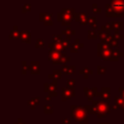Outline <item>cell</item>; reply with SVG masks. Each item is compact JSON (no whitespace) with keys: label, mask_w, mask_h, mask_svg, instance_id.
Masks as SVG:
<instances>
[{"label":"cell","mask_w":124,"mask_h":124,"mask_svg":"<svg viewBox=\"0 0 124 124\" xmlns=\"http://www.w3.org/2000/svg\"><path fill=\"white\" fill-rule=\"evenodd\" d=\"M21 65H22V71H21V73L23 75H26L29 72V66L27 65V62L26 61H22Z\"/></svg>","instance_id":"cell-31"},{"label":"cell","mask_w":124,"mask_h":124,"mask_svg":"<svg viewBox=\"0 0 124 124\" xmlns=\"http://www.w3.org/2000/svg\"><path fill=\"white\" fill-rule=\"evenodd\" d=\"M110 25H111V28H112V30H114V32L115 31H121V30H123V28H124V24H123V21H111L110 22Z\"/></svg>","instance_id":"cell-19"},{"label":"cell","mask_w":124,"mask_h":124,"mask_svg":"<svg viewBox=\"0 0 124 124\" xmlns=\"http://www.w3.org/2000/svg\"><path fill=\"white\" fill-rule=\"evenodd\" d=\"M97 53L99 57H102V59L106 61H110L111 56L113 54V49L109 46L103 44V43H98L97 44Z\"/></svg>","instance_id":"cell-5"},{"label":"cell","mask_w":124,"mask_h":124,"mask_svg":"<svg viewBox=\"0 0 124 124\" xmlns=\"http://www.w3.org/2000/svg\"><path fill=\"white\" fill-rule=\"evenodd\" d=\"M44 113L45 114H52L53 113V108L50 105H45L44 107Z\"/></svg>","instance_id":"cell-28"},{"label":"cell","mask_w":124,"mask_h":124,"mask_svg":"<svg viewBox=\"0 0 124 124\" xmlns=\"http://www.w3.org/2000/svg\"><path fill=\"white\" fill-rule=\"evenodd\" d=\"M118 91H119V93H120V97L124 99V87H119Z\"/></svg>","instance_id":"cell-43"},{"label":"cell","mask_w":124,"mask_h":124,"mask_svg":"<svg viewBox=\"0 0 124 124\" xmlns=\"http://www.w3.org/2000/svg\"><path fill=\"white\" fill-rule=\"evenodd\" d=\"M112 38L115 39V40H117V41H118V40H122V39H123V35L120 34L118 31H115L114 34L112 35Z\"/></svg>","instance_id":"cell-39"},{"label":"cell","mask_w":124,"mask_h":124,"mask_svg":"<svg viewBox=\"0 0 124 124\" xmlns=\"http://www.w3.org/2000/svg\"><path fill=\"white\" fill-rule=\"evenodd\" d=\"M70 109H71V117L74 118L77 122H80V121L88 119L87 118V111H86L84 107L72 105L70 107Z\"/></svg>","instance_id":"cell-4"},{"label":"cell","mask_w":124,"mask_h":124,"mask_svg":"<svg viewBox=\"0 0 124 124\" xmlns=\"http://www.w3.org/2000/svg\"><path fill=\"white\" fill-rule=\"evenodd\" d=\"M80 16H81V13H75V15H74V19H75L76 21L79 22V21H80Z\"/></svg>","instance_id":"cell-41"},{"label":"cell","mask_w":124,"mask_h":124,"mask_svg":"<svg viewBox=\"0 0 124 124\" xmlns=\"http://www.w3.org/2000/svg\"><path fill=\"white\" fill-rule=\"evenodd\" d=\"M106 16H124V0H109L106 4Z\"/></svg>","instance_id":"cell-1"},{"label":"cell","mask_w":124,"mask_h":124,"mask_svg":"<svg viewBox=\"0 0 124 124\" xmlns=\"http://www.w3.org/2000/svg\"><path fill=\"white\" fill-rule=\"evenodd\" d=\"M92 11H93L94 13H96V14L102 13V9L98 6V4H97V3H93V4H92Z\"/></svg>","instance_id":"cell-36"},{"label":"cell","mask_w":124,"mask_h":124,"mask_svg":"<svg viewBox=\"0 0 124 124\" xmlns=\"http://www.w3.org/2000/svg\"><path fill=\"white\" fill-rule=\"evenodd\" d=\"M75 96V88H68V87H62L61 89V100L67 101Z\"/></svg>","instance_id":"cell-8"},{"label":"cell","mask_w":124,"mask_h":124,"mask_svg":"<svg viewBox=\"0 0 124 124\" xmlns=\"http://www.w3.org/2000/svg\"><path fill=\"white\" fill-rule=\"evenodd\" d=\"M99 97H102L106 101H109L110 98V88L109 87H103L101 92H99Z\"/></svg>","instance_id":"cell-14"},{"label":"cell","mask_w":124,"mask_h":124,"mask_svg":"<svg viewBox=\"0 0 124 124\" xmlns=\"http://www.w3.org/2000/svg\"><path fill=\"white\" fill-rule=\"evenodd\" d=\"M35 47L37 48H44L45 47V42L42 39H38L35 43Z\"/></svg>","instance_id":"cell-32"},{"label":"cell","mask_w":124,"mask_h":124,"mask_svg":"<svg viewBox=\"0 0 124 124\" xmlns=\"http://www.w3.org/2000/svg\"><path fill=\"white\" fill-rule=\"evenodd\" d=\"M14 124H27V123H26V122H23L21 118H18V119L16 120V122H15Z\"/></svg>","instance_id":"cell-44"},{"label":"cell","mask_w":124,"mask_h":124,"mask_svg":"<svg viewBox=\"0 0 124 124\" xmlns=\"http://www.w3.org/2000/svg\"><path fill=\"white\" fill-rule=\"evenodd\" d=\"M61 124H71V120L69 118H62L61 119Z\"/></svg>","instance_id":"cell-42"},{"label":"cell","mask_w":124,"mask_h":124,"mask_svg":"<svg viewBox=\"0 0 124 124\" xmlns=\"http://www.w3.org/2000/svg\"><path fill=\"white\" fill-rule=\"evenodd\" d=\"M114 105H116V107L118 108H123V105H124V99L121 98V97H117L115 96L114 97Z\"/></svg>","instance_id":"cell-24"},{"label":"cell","mask_w":124,"mask_h":124,"mask_svg":"<svg viewBox=\"0 0 124 124\" xmlns=\"http://www.w3.org/2000/svg\"><path fill=\"white\" fill-rule=\"evenodd\" d=\"M123 122H124V119H123Z\"/></svg>","instance_id":"cell-50"},{"label":"cell","mask_w":124,"mask_h":124,"mask_svg":"<svg viewBox=\"0 0 124 124\" xmlns=\"http://www.w3.org/2000/svg\"><path fill=\"white\" fill-rule=\"evenodd\" d=\"M83 92L85 94V96L87 97V100L90 101V102H93V98L98 96L99 97V92H98V89L96 87H93V88H89V87H84L83 88Z\"/></svg>","instance_id":"cell-9"},{"label":"cell","mask_w":124,"mask_h":124,"mask_svg":"<svg viewBox=\"0 0 124 124\" xmlns=\"http://www.w3.org/2000/svg\"><path fill=\"white\" fill-rule=\"evenodd\" d=\"M51 13H40L39 14V18H40V20L42 21V22H46V21H49V20H51L52 18H51Z\"/></svg>","instance_id":"cell-20"},{"label":"cell","mask_w":124,"mask_h":124,"mask_svg":"<svg viewBox=\"0 0 124 124\" xmlns=\"http://www.w3.org/2000/svg\"><path fill=\"white\" fill-rule=\"evenodd\" d=\"M92 105L95 108L96 115H97V118H99V119L103 118V117H106L107 115H108L110 113L111 106L109 104V101H106V100L93 101Z\"/></svg>","instance_id":"cell-2"},{"label":"cell","mask_w":124,"mask_h":124,"mask_svg":"<svg viewBox=\"0 0 124 124\" xmlns=\"http://www.w3.org/2000/svg\"><path fill=\"white\" fill-rule=\"evenodd\" d=\"M66 87L68 88H75V79L74 78H70L66 80Z\"/></svg>","instance_id":"cell-34"},{"label":"cell","mask_w":124,"mask_h":124,"mask_svg":"<svg viewBox=\"0 0 124 124\" xmlns=\"http://www.w3.org/2000/svg\"><path fill=\"white\" fill-rule=\"evenodd\" d=\"M21 11H22V13H28V12H30L31 11V5L28 4V3L23 4L22 5V8H21Z\"/></svg>","instance_id":"cell-35"},{"label":"cell","mask_w":124,"mask_h":124,"mask_svg":"<svg viewBox=\"0 0 124 124\" xmlns=\"http://www.w3.org/2000/svg\"><path fill=\"white\" fill-rule=\"evenodd\" d=\"M62 74H63V72L61 71V70H54L51 74H49L48 76H47V78H49V79H56V80H58V79H60L61 78H62Z\"/></svg>","instance_id":"cell-18"},{"label":"cell","mask_w":124,"mask_h":124,"mask_svg":"<svg viewBox=\"0 0 124 124\" xmlns=\"http://www.w3.org/2000/svg\"><path fill=\"white\" fill-rule=\"evenodd\" d=\"M108 46H110V47H112V48H113V47L118 48V41L112 38V39L110 40V42L108 43Z\"/></svg>","instance_id":"cell-37"},{"label":"cell","mask_w":124,"mask_h":124,"mask_svg":"<svg viewBox=\"0 0 124 124\" xmlns=\"http://www.w3.org/2000/svg\"><path fill=\"white\" fill-rule=\"evenodd\" d=\"M22 42L26 43V44H30L31 43V34L28 30H22L20 31V38H19Z\"/></svg>","instance_id":"cell-13"},{"label":"cell","mask_w":124,"mask_h":124,"mask_svg":"<svg viewBox=\"0 0 124 124\" xmlns=\"http://www.w3.org/2000/svg\"><path fill=\"white\" fill-rule=\"evenodd\" d=\"M87 37H88L89 40H95V39L98 38V33H97V31L90 29V30H88V32H87Z\"/></svg>","instance_id":"cell-25"},{"label":"cell","mask_w":124,"mask_h":124,"mask_svg":"<svg viewBox=\"0 0 124 124\" xmlns=\"http://www.w3.org/2000/svg\"><path fill=\"white\" fill-rule=\"evenodd\" d=\"M9 38L11 40H16L18 38H20V31H18V27L17 25H15L13 27V29L10 31L9 33Z\"/></svg>","instance_id":"cell-15"},{"label":"cell","mask_w":124,"mask_h":124,"mask_svg":"<svg viewBox=\"0 0 124 124\" xmlns=\"http://www.w3.org/2000/svg\"><path fill=\"white\" fill-rule=\"evenodd\" d=\"M106 71H107L106 67L101 66V65H98V66H97V74H98V75H104V74L106 73Z\"/></svg>","instance_id":"cell-38"},{"label":"cell","mask_w":124,"mask_h":124,"mask_svg":"<svg viewBox=\"0 0 124 124\" xmlns=\"http://www.w3.org/2000/svg\"><path fill=\"white\" fill-rule=\"evenodd\" d=\"M97 124H110V123H108V122H98Z\"/></svg>","instance_id":"cell-48"},{"label":"cell","mask_w":124,"mask_h":124,"mask_svg":"<svg viewBox=\"0 0 124 124\" xmlns=\"http://www.w3.org/2000/svg\"><path fill=\"white\" fill-rule=\"evenodd\" d=\"M51 98H52V97H50V96L46 95V96L45 97V100H46V101H47V102H50V101H51Z\"/></svg>","instance_id":"cell-45"},{"label":"cell","mask_w":124,"mask_h":124,"mask_svg":"<svg viewBox=\"0 0 124 124\" xmlns=\"http://www.w3.org/2000/svg\"><path fill=\"white\" fill-rule=\"evenodd\" d=\"M72 19H74V16H72V15L65 14V13H62V12H60V13L57 14V20L59 22H61L62 25H65V26L70 27L71 22H72Z\"/></svg>","instance_id":"cell-7"},{"label":"cell","mask_w":124,"mask_h":124,"mask_svg":"<svg viewBox=\"0 0 124 124\" xmlns=\"http://www.w3.org/2000/svg\"><path fill=\"white\" fill-rule=\"evenodd\" d=\"M88 19H89V17H88V13H81L80 21H79L80 25L84 26V25L88 24Z\"/></svg>","instance_id":"cell-22"},{"label":"cell","mask_w":124,"mask_h":124,"mask_svg":"<svg viewBox=\"0 0 124 124\" xmlns=\"http://www.w3.org/2000/svg\"><path fill=\"white\" fill-rule=\"evenodd\" d=\"M83 46H84V45L79 41V39H76L72 43L70 50H71V52H78L81 48H83Z\"/></svg>","instance_id":"cell-10"},{"label":"cell","mask_w":124,"mask_h":124,"mask_svg":"<svg viewBox=\"0 0 124 124\" xmlns=\"http://www.w3.org/2000/svg\"><path fill=\"white\" fill-rule=\"evenodd\" d=\"M101 30L110 35V31L112 30V28H111V25H110V22H109V23L108 22L107 24H105V25H102V26H101Z\"/></svg>","instance_id":"cell-27"},{"label":"cell","mask_w":124,"mask_h":124,"mask_svg":"<svg viewBox=\"0 0 124 124\" xmlns=\"http://www.w3.org/2000/svg\"><path fill=\"white\" fill-rule=\"evenodd\" d=\"M61 71L63 72V74H66V75H73V74H75V72H76V67H75V65H71V66L62 65Z\"/></svg>","instance_id":"cell-16"},{"label":"cell","mask_w":124,"mask_h":124,"mask_svg":"<svg viewBox=\"0 0 124 124\" xmlns=\"http://www.w3.org/2000/svg\"><path fill=\"white\" fill-rule=\"evenodd\" d=\"M29 72L32 75L40 74V62L39 61H32L29 65Z\"/></svg>","instance_id":"cell-11"},{"label":"cell","mask_w":124,"mask_h":124,"mask_svg":"<svg viewBox=\"0 0 124 124\" xmlns=\"http://www.w3.org/2000/svg\"><path fill=\"white\" fill-rule=\"evenodd\" d=\"M84 108H85L87 113H89V114H96V110H95V108H94L93 105H87Z\"/></svg>","instance_id":"cell-29"},{"label":"cell","mask_w":124,"mask_h":124,"mask_svg":"<svg viewBox=\"0 0 124 124\" xmlns=\"http://www.w3.org/2000/svg\"><path fill=\"white\" fill-rule=\"evenodd\" d=\"M78 73H79V75H82V76H83V78H84V79H87L88 77L92 74V71H91L89 68L85 67V68H83L82 70H80Z\"/></svg>","instance_id":"cell-21"},{"label":"cell","mask_w":124,"mask_h":124,"mask_svg":"<svg viewBox=\"0 0 124 124\" xmlns=\"http://www.w3.org/2000/svg\"><path fill=\"white\" fill-rule=\"evenodd\" d=\"M52 40L54 43H61L62 42V35L61 34H54L52 36Z\"/></svg>","instance_id":"cell-33"},{"label":"cell","mask_w":124,"mask_h":124,"mask_svg":"<svg viewBox=\"0 0 124 124\" xmlns=\"http://www.w3.org/2000/svg\"><path fill=\"white\" fill-rule=\"evenodd\" d=\"M48 60H50L53 64H64L71 60V57L68 56L65 52H59L54 49L48 50Z\"/></svg>","instance_id":"cell-3"},{"label":"cell","mask_w":124,"mask_h":124,"mask_svg":"<svg viewBox=\"0 0 124 124\" xmlns=\"http://www.w3.org/2000/svg\"><path fill=\"white\" fill-rule=\"evenodd\" d=\"M57 84H58V80L56 79H53L51 83H48V82H46L44 84V91L46 93H47L48 96L50 97H56L58 94H57Z\"/></svg>","instance_id":"cell-6"},{"label":"cell","mask_w":124,"mask_h":124,"mask_svg":"<svg viewBox=\"0 0 124 124\" xmlns=\"http://www.w3.org/2000/svg\"><path fill=\"white\" fill-rule=\"evenodd\" d=\"M47 46L49 47V49H54L56 51H59V52H65V48L64 46H62L61 43H48L47 44Z\"/></svg>","instance_id":"cell-12"},{"label":"cell","mask_w":124,"mask_h":124,"mask_svg":"<svg viewBox=\"0 0 124 124\" xmlns=\"http://www.w3.org/2000/svg\"><path fill=\"white\" fill-rule=\"evenodd\" d=\"M122 110H123V113H124V105H123V108H122Z\"/></svg>","instance_id":"cell-49"},{"label":"cell","mask_w":124,"mask_h":124,"mask_svg":"<svg viewBox=\"0 0 124 124\" xmlns=\"http://www.w3.org/2000/svg\"><path fill=\"white\" fill-rule=\"evenodd\" d=\"M27 104H28L29 108H30L32 110H34V109L36 108V107H38V106L40 105V97L37 96V97H34V98L30 99Z\"/></svg>","instance_id":"cell-17"},{"label":"cell","mask_w":124,"mask_h":124,"mask_svg":"<svg viewBox=\"0 0 124 124\" xmlns=\"http://www.w3.org/2000/svg\"><path fill=\"white\" fill-rule=\"evenodd\" d=\"M118 108L116 107V105H113V106H111V109H117Z\"/></svg>","instance_id":"cell-47"},{"label":"cell","mask_w":124,"mask_h":124,"mask_svg":"<svg viewBox=\"0 0 124 124\" xmlns=\"http://www.w3.org/2000/svg\"><path fill=\"white\" fill-rule=\"evenodd\" d=\"M61 44H62V46H64V48L66 49V48H68L69 46L71 47V39H68V38H66V39H63L62 40V42H61Z\"/></svg>","instance_id":"cell-30"},{"label":"cell","mask_w":124,"mask_h":124,"mask_svg":"<svg viewBox=\"0 0 124 124\" xmlns=\"http://www.w3.org/2000/svg\"><path fill=\"white\" fill-rule=\"evenodd\" d=\"M78 124H88V119L83 120V121H80V122H78Z\"/></svg>","instance_id":"cell-46"},{"label":"cell","mask_w":124,"mask_h":124,"mask_svg":"<svg viewBox=\"0 0 124 124\" xmlns=\"http://www.w3.org/2000/svg\"><path fill=\"white\" fill-rule=\"evenodd\" d=\"M62 34H63V35H65V36H66V38L70 39L72 35H75V34H76V31H75V30H73V29H71L70 27H67L66 29L62 30Z\"/></svg>","instance_id":"cell-23"},{"label":"cell","mask_w":124,"mask_h":124,"mask_svg":"<svg viewBox=\"0 0 124 124\" xmlns=\"http://www.w3.org/2000/svg\"><path fill=\"white\" fill-rule=\"evenodd\" d=\"M119 55L117 54V52H116V50L114 49L113 50V54H112V56H111V59H110V61H118L119 60Z\"/></svg>","instance_id":"cell-40"},{"label":"cell","mask_w":124,"mask_h":124,"mask_svg":"<svg viewBox=\"0 0 124 124\" xmlns=\"http://www.w3.org/2000/svg\"><path fill=\"white\" fill-rule=\"evenodd\" d=\"M88 25H90L94 30L97 28V19L95 16H90L88 19Z\"/></svg>","instance_id":"cell-26"}]
</instances>
